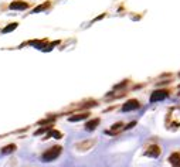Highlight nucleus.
Wrapping results in <instances>:
<instances>
[{
  "mask_svg": "<svg viewBox=\"0 0 180 167\" xmlns=\"http://www.w3.org/2000/svg\"><path fill=\"white\" fill-rule=\"evenodd\" d=\"M60 153H61V147L54 146V147H51V149H48L47 152H44L43 156H41V159H43V161H46V163L47 161H53L60 156Z\"/></svg>",
  "mask_w": 180,
  "mask_h": 167,
  "instance_id": "nucleus-1",
  "label": "nucleus"
},
{
  "mask_svg": "<svg viewBox=\"0 0 180 167\" xmlns=\"http://www.w3.org/2000/svg\"><path fill=\"white\" fill-rule=\"evenodd\" d=\"M140 105H139V102H138L136 99H129L128 102H125V105L122 106V112H129V110H135V109H138Z\"/></svg>",
  "mask_w": 180,
  "mask_h": 167,
  "instance_id": "nucleus-2",
  "label": "nucleus"
},
{
  "mask_svg": "<svg viewBox=\"0 0 180 167\" xmlns=\"http://www.w3.org/2000/svg\"><path fill=\"white\" fill-rule=\"evenodd\" d=\"M167 98V92L163 89H159V91H155L152 96H150V102H159V101H163Z\"/></svg>",
  "mask_w": 180,
  "mask_h": 167,
  "instance_id": "nucleus-3",
  "label": "nucleus"
},
{
  "mask_svg": "<svg viewBox=\"0 0 180 167\" xmlns=\"http://www.w3.org/2000/svg\"><path fill=\"white\" fill-rule=\"evenodd\" d=\"M145 154H146V156H149V157H159V154H160L159 146H156V144L149 146V147H147V150L145 152Z\"/></svg>",
  "mask_w": 180,
  "mask_h": 167,
  "instance_id": "nucleus-4",
  "label": "nucleus"
},
{
  "mask_svg": "<svg viewBox=\"0 0 180 167\" xmlns=\"http://www.w3.org/2000/svg\"><path fill=\"white\" fill-rule=\"evenodd\" d=\"M169 161L173 167H180V153H177V152L172 153L169 157Z\"/></svg>",
  "mask_w": 180,
  "mask_h": 167,
  "instance_id": "nucleus-5",
  "label": "nucleus"
},
{
  "mask_svg": "<svg viewBox=\"0 0 180 167\" xmlns=\"http://www.w3.org/2000/svg\"><path fill=\"white\" fill-rule=\"evenodd\" d=\"M27 7H29V4L24 3V2H13V3L10 4L11 10H26Z\"/></svg>",
  "mask_w": 180,
  "mask_h": 167,
  "instance_id": "nucleus-6",
  "label": "nucleus"
},
{
  "mask_svg": "<svg viewBox=\"0 0 180 167\" xmlns=\"http://www.w3.org/2000/svg\"><path fill=\"white\" fill-rule=\"evenodd\" d=\"M98 125H99V119H92V120H88L87 123H85V129L91 132V131H94V129H95V127H97Z\"/></svg>",
  "mask_w": 180,
  "mask_h": 167,
  "instance_id": "nucleus-7",
  "label": "nucleus"
},
{
  "mask_svg": "<svg viewBox=\"0 0 180 167\" xmlns=\"http://www.w3.org/2000/svg\"><path fill=\"white\" fill-rule=\"evenodd\" d=\"M88 118V113H81V115H75V116L70 118V122H78V120H84Z\"/></svg>",
  "mask_w": 180,
  "mask_h": 167,
  "instance_id": "nucleus-8",
  "label": "nucleus"
},
{
  "mask_svg": "<svg viewBox=\"0 0 180 167\" xmlns=\"http://www.w3.org/2000/svg\"><path fill=\"white\" fill-rule=\"evenodd\" d=\"M14 150H16V146H14V144H9V146H6V147L2 149V153L9 154V153H11V152H14Z\"/></svg>",
  "mask_w": 180,
  "mask_h": 167,
  "instance_id": "nucleus-9",
  "label": "nucleus"
},
{
  "mask_svg": "<svg viewBox=\"0 0 180 167\" xmlns=\"http://www.w3.org/2000/svg\"><path fill=\"white\" fill-rule=\"evenodd\" d=\"M16 27H17V23H13V24H9V26H7V27H4V28H3V30H2V31H3V33H4V34H6V33H10V31L16 30Z\"/></svg>",
  "mask_w": 180,
  "mask_h": 167,
  "instance_id": "nucleus-10",
  "label": "nucleus"
},
{
  "mask_svg": "<svg viewBox=\"0 0 180 167\" xmlns=\"http://www.w3.org/2000/svg\"><path fill=\"white\" fill-rule=\"evenodd\" d=\"M122 126H124V125H122V123H121V122H119V123H115V125H113V126H112V131H108V133H111V135H113V133H115V131H118V129H119V127H122Z\"/></svg>",
  "mask_w": 180,
  "mask_h": 167,
  "instance_id": "nucleus-11",
  "label": "nucleus"
},
{
  "mask_svg": "<svg viewBox=\"0 0 180 167\" xmlns=\"http://www.w3.org/2000/svg\"><path fill=\"white\" fill-rule=\"evenodd\" d=\"M47 6H48V4H43V6H38V7H36V9H34V13H38V11H43L44 9H47Z\"/></svg>",
  "mask_w": 180,
  "mask_h": 167,
  "instance_id": "nucleus-12",
  "label": "nucleus"
},
{
  "mask_svg": "<svg viewBox=\"0 0 180 167\" xmlns=\"http://www.w3.org/2000/svg\"><path fill=\"white\" fill-rule=\"evenodd\" d=\"M48 136H54V137H58V139H60V137H61V133H60V132L53 131V132H50V135H48ZM48 136H47V137H48Z\"/></svg>",
  "mask_w": 180,
  "mask_h": 167,
  "instance_id": "nucleus-13",
  "label": "nucleus"
}]
</instances>
